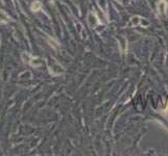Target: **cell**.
Segmentation results:
<instances>
[{"label": "cell", "mask_w": 168, "mask_h": 156, "mask_svg": "<svg viewBox=\"0 0 168 156\" xmlns=\"http://www.w3.org/2000/svg\"><path fill=\"white\" fill-rule=\"evenodd\" d=\"M165 110H166V112H167V114H168V103H167V106H166V109H165Z\"/></svg>", "instance_id": "cell-2"}, {"label": "cell", "mask_w": 168, "mask_h": 156, "mask_svg": "<svg viewBox=\"0 0 168 156\" xmlns=\"http://www.w3.org/2000/svg\"><path fill=\"white\" fill-rule=\"evenodd\" d=\"M40 8H41V3L38 2V1H37V2H35L34 4L31 5V10H35V12H37V10H39Z\"/></svg>", "instance_id": "cell-1"}, {"label": "cell", "mask_w": 168, "mask_h": 156, "mask_svg": "<svg viewBox=\"0 0 168 156\" xmlns=\"http://www.w3.org/2000/svg\"><path fill=\"white\" fill-rule=\"evenodd\" d=\"M164 2H165L166 5H168V0H164Z\"/></svg>", "instance_id": "cell-3"}]
</instances>
